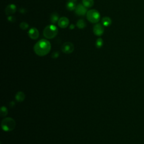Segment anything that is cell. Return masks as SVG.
Wrapping results in <instances>:
<instances>
[{
    "label": "cell",
    "mask_w": 144,
    "mask_h": 144,
    "mask_svg": "<svg viewBox=\"0 0 144 144\" xmlns=\"http://www.w3.org/2000/svg\"><path fill=\"white\" fill-rule=\"evenodd\" d=\"M93 32L96 36H101L104 32V28L103 25L100 23L96 24L93 28Z\"/></svg>",
    "instance_id": "52a82bcc"
},
{
    "label": "cell",
    "mask_w": 144,
    "mask_h": 144,
    "mask_svg": "<svg viewBox=\"0 0 144 144\" xmlns=\"http://www.w3.org/2000/svg\"><path fill=\"white\" fill-rule=\"evenodd\" d=\"M51 49L50 42L45 39H42L38 41L34 46V51L37 55L39 56L47 55Z\"/></svg>",
    "instance_id": "6da1fadb"
},
{
    "label": "cell",
    "mask_w": 144,
    "mask_h": 144,
    "mask_svg": "<svg viewBox=\"0 0 144 144\" xmlns=\"http://www.w3.org/2000/svg\"><path fill=\"white\" fill-rule=\"evenodd\" d=\"M66 7H67V9L68 10H69V11H73V10H75L76 7H77V6L75 5V2L69 1L67 4Z\"/></svg>",
    "instance_id": "9a60e30c"
},
{
    "label": "cell",
    "mask_w": 144,
    "mask_h": 144,
    "mask_svg": "<svg viewBox=\"0 0 144 144\" xmlns=\"http://www.w3.org/2000/svg\"><path fill=\"white\" fill-rule=\"evenodd\" d=\"M74 28H75V25L74 24H71L70 25V29H74Z\"/></svg>",
    "instance_id": "603a6c76"
},
{
    "label": "cell",
    "mask_w": 144,
    "mask_h": 144,
    "mask_svg": "<svg viewBox=\"0 0 144 144\" xmlns=\"http://www.w3.org/2000/svg\"><path fill=\"white\" fill-rule=\"evenodd\" d=\"M112 21L111 19L108 16H105L102 19V24L104 27H107L110 26L112 24Z\"/></svg>",
    "instance_id": "7c38bea8"
},
{
    "label": "cell",
    "mask_w": 144,
    "mask_h": 144,
    "mask_svg": "<svg viewBox=\"0 0 144 144\" xmlns=\"http://www.w3.org/2000/svg\"><path fill=\"white\" fill-rule=\"evenodd\" d=\"M74 50V46L72 43L70 42H66L61 47V50L66 54H69L73 52Z\"/></svg>",
    "instance_id": "5b68a950"
},
{
    "label": "cell",
    "mask_w": 144,
    "mask_h": 144,
    "mask_svg": "<svg viewBox=\"0 0 144 144\" xmlns=\"http://www.w3.org/2000/svg\"><path fill=\"white\" fill-rule=\"evenodd\" d=\"M7 20H8V21H10L11 23H15V21H16V19H15V17L13 16H11V15H10L9 16H8Z\"/></svg>",
    "instance_id": "ffe728a7"
},
{
    "label": "cell",
    "mask_w": 144,
    "mask_h": 144,
    "mask_svg": "<svg viewBox=\"0 0 144 144\" xmlns=\"http://www.w3.org/2000/svg\"><path fill=\"white\" fill-rule=\"evenodd\" d=\"M16 11V6L14 4H10L6 7L5 13L7 15H11L15 14Z\"/></svg>",
    "instance_id": "30bf717a"
},
{
    "label": "cell",
    "mask_w": 144,
    "mask_h": 144,
    "mask_svg": "<svg viewBox=\"0 0 144 144\" xmlns=\"http://www.w3.org/2000/svg\"><path fill=\"white\" fill-rule=\"evenodd\" d=\"M59 52L58 51H56L55 52H53L52 55V58L56 59L59 57Z\"/></svg>",
    "instance_id": "44dd1931"
},
{
    "label": "cell",
    "mask_w": 144,
    "mask_h": 144,
    "mask_svg": "<svg viewBox=\"0 0 144 144\" xmlns=\"http://www.w3.org/2000/svg\"><path fill=\"white\" fill-rule=\"evenodd\" d=\"M19 12L21 14H24L26 13L27 10L25 9V8H20Z\"/></svg>",
    "instance_id": "7402d4cb"
},
{
    "label": "cell",
    "mask_w": 144,
    "mask_h": 144,
    "mask_svg": "<svg viewBox=\"0 0 144 144\" xmlns=\"http://www.w3.org/2000/svg\"><path fill=\"white\" fill-rule=\"evenodd\" d=\"M59 15L57 13H53L50 16V21L53 24H55L59 20Z\"/></svg>",
    "instance_id": "4fadbf2b"
},
{
    "label": "cell",
    "mask_w": 144,
    "mask_h": 144,
    "mask_svg": "<svg viewBox=\"0 0 144 144\" xmlns=\"http://www.w3.org/2000/svg\"><path fill=\"white\" fill-rule=\"evenodd\" d=\"M28 36H29V37L31 39L35 40V39H37L39 37V31L37 28L33 27L30 28L29 32H28Z\"/></svg>",
    "instance_id": "ba28073f"
},
{
    "label": "cell",
    "mask_w": 144,
    "mask_h": 144,
    "mask_svg": "<svg viewBox=\"0 0 144 144\" xmlns=\"http://www.w3.org/2000/svg\"><path fill=\"white\" fill-rule=\"evenodd\" d=\"M28 27H29V24L26 22H21L20 24V28L23 30H26L28 29Z\"/></svg>",
    "instance_id": "ac0fdd59"
},
{
    "label": "cell",
    "mask_w": 144,
    "mask_h": 144,
    "mask_svg": "<svg viewBox=\"0 0 144 144\" xmlns=\"http://www.w3.org/2000/svg\"><path fill=\"white\" fill-rule=\"evenodd\" d=\"M8 113V111L7 108L5 106H2L1 109V117H5L7 115Z\"/></svg>",
    "instance_id": "d6986e66"
},
{
    "label": "cell",
    "mask_w": 144,
    "mask_h": 144,
    "mask_svg": "<svg viewBox=\"0 0 144 144\" xmlns=\"http://www.w3.org/2000/svg\"><path fill=\"white\" fill-rule=\"evenodd\" d=\"M86 24L84 20L83 19H80L78 20L77 23V27L79 28V29H83L86 27Z\"/></svg>",
    "instance_id": "2e32d148"
},
{
    "label": "cell",
    "mask_w": 144,
    "mask_h": 144,
    "mask_svg": "<svg viewBox=\"0 0 144 144\" xmlns=\"http://www.w3.org/2000/svg\"><path fill=\"white\" fill-rule=\"evenodd\" d=\"M83 5L87 8L92 7L94 5V0H82Z\"/></svg>",
    "instance_id": "5bb4252c"
},
{
    "label": "cell",
    "mask_w": 144,
    "mask_h": 144,
    "mask_svg": "<svg viewBox=\"0 0 144 144\" xmlns=\"http://www.w3.org/2000/svg\"><path fill=\"white\" fill-rule=\"evenodd\" d=\"M103 43H104L103 39L101 38H98L97 39L95 43L96 47L97 49H100V48H101L103 46Z\"/></svg>",
    "instance_id": "e0dca14e"
},
{
    "label": "cell",
    "mask_w": 144,
    "mask_h": 144,
    "mask_svg": "<svg viewBox=\"0 0 144 144\" xmlns=\"http://www.w3.org/2000/svg\"><path fill=\"white\" fill-rule=\"evenodd\" d=\"M16 126V122L14 119L11 118H6L2 120L1 127L3 130L6 132L13 131Z\"/></svg>",
    "instance_id": "3957f363"
},
{
    "label": "cell",
    "mask_w": 144,
    "mask_h": 144,
    "mask_svg": "<svg viewBox=\"0 0 144 144\" xmlns=\"http://www.w3.org/2000/svg\"><path fill=\"white\" fill-rule=\"evenodd\" d=\"M87 7L81 4L78 5L75 9V13L78 16H84L87 14Z\"/></svg>",
    "instance_id": "8992f818"
},
{
    "label": "cell",
    "mask_w": 144,
    "mask_h": 144,
    "mask_svg": "<svg viewBox=\"0 0 144 144\" xmlns=\"http://www.w3.org/2000/svg\"><path fill=\"white\" fill-rule=\"evenodd\" d=\"M59 32L58 28L55 25L51 24L45 27L43 34L45 38L47 39H52L57 36Z\"/></svg>",
    "instance_id": "7a4b0ae2"
},
{
    "label": "cell",
    "mask_w": 144,
    "mask_h": 144,
    "mask_svg": "<svg viewBox=\"0 0 144 144\" xmlns=\"http://www.w3.org/2000/svg\"><path fill=\"white\" fill-rule=\"evenodd\" d=\"M87 20L92 23H97L100 20V14L96 10H90L86 14Z\"/></svg>",
    "instance_id": "277c9868"
},
{
    "label": "cell",
    "mask_w": 144,
    "mask_h": 144,
    "mask_svg": "<svg viewBox=\"0 0 144 144\" xmlns=\"http://www.w3.org/2000/svg\"><path fill=\"white\" fill-rule=\"evenodd\" d=\"M69 1H71V2H75L77 1V0H69Z\"/></svg>",
    "instance_id": "cb8c5ba5"
},
{
    "label": "cell",
    "mask_w": 144,
    "mask_h": 144,
    "mask_svg": "<svg viewBox=\"0 0 144 144\" xmlns=\"http://www.w3.org/2000/svg\"><path fill=\"white\" fill-rule=\"evenodd\" d=\"M25 94H24V92H23L21 91L18 92L15 96L16 100L18 101V102H22V101H23L25 99Z\"/></svg>",
    "instance_id": "8fae6325"
},
{
    "label": "cell",
    "mask_w": 144,
    "mask_h": 144,
    "mask_svg": "<svg viewBox=\"0 0 144 144\" xmlns=\"http://www.w3.org/2000/svg\"><path fill=\"white\" fill-rule=\"evenodd\" d=\"M69 20L67 17H61L58 21V25L61 28H66L68 26Z\"/></svg>",
    "instance_id": "9c48e42d"
}]
</instances>
